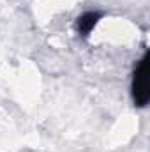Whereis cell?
I'll return each instance as SVG.
<instances>
[{
    "mask_svg": "<svg viewBox=\"0 0 150 152\" xmlns=\"http://www.w3.org/2000/svg\"><path fill=\"white\" fill-rule=\"evenodd\" d=\"M103 18V12L99 11H85L83 14L78 16L76 20V32L81 36V37H87L92 34V30L97 27V23L101 21Z\"/></svg>",
    "mask_w": 150,
    "mask_h": 152,
    "instance_id": "obj_2",
    "label": "cell"
},
{
    "mask_svg": "<svg viewBox=\"0 0 150 152\" xmlns=\"http://www.w3.org/2000/svg\"><path fill=\"white\" fill-rule=\"evenodd\" d=\"M131 96L133 103L138 108H145L150 101V81H149V55L145 53L134 71H133V80H131Z\"/></svg>",
    "mask_w": 150,
    "mask_h": 152,
    "instance_id": "obj_1",
    "label": "cell"
}]
</instances>
